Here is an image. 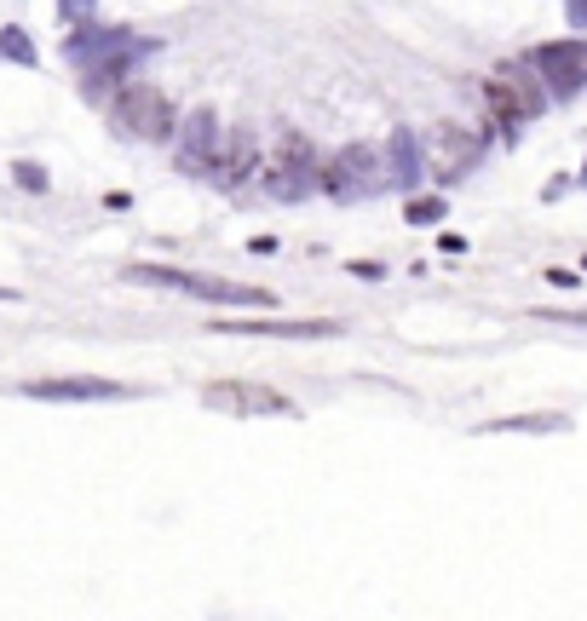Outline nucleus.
I'll list each match as a JSON object with an SVG mask.
<instances>
[{
	"mask_svg": "<svg viewBox=\"0 0 587 621\" xmlns=\"http://www.w3.org/2000/svg\"><path fill=\"white\" fill-rule=\"evenodd\" d=\"M536 69L547 75V87L576 92L587 81V41H553V46H541Z\"/></svg>",
	"mask_w": 587,
	"mask_h": 621,
	"instance_id": "4",
	"label": "nucleus"
},
{
	"mask_svg": "<svg viewBox=\"0 0 587 621\" xmlns=\"http://www.w3.org/2000/svg\"><path fill=\"white\" fill-rule=\"evenodd\" d=\"M484 98H490L495 121H530L541 110V92L530 81H518V75H495L490 87H484Z\"/></svg>",
	"mask_w": 587,
	"mask_h": 621,
	"instance_id": "5",
	"label": "nucleus"
},
{
	"mask_svg": "<svg viewBox=\"0 0 587 621\" xmlns=\"http://www.w3.org/2000/svg\"><path fill=\"white\" fill-rule=\"evenodd\" d=\"M472 156H478V144L467 138V127H438V161H444V173H461Z\"/></svg>",
	"mask_w": 587,
	"mask_h": 621,
	"instance_id": "9",
	"label": "nucleus"
},
{
	"mask_svg": "<svg viewBox=\"0 0 587 621\" xmlns=\"http://www.w3.org/2000/svg\"><path fill=\"white\" fill-rule=\"evenodd\" d=\"M127 276H139V282H167V288H185V294H202V299H231V305H271V294H259V288L213 282V276H190V271H162V265H133Z\"/></svg>",
	"mask_w": 587,
	"mask_h": 621,
	"instance_id": "3",
	"label": "nucleus"
},
{
	"mask_svg": "<svg viewBox=\"0 0 587 621\" xmlns=\"http://www.w3.org/2000/svg\"><path fill=\"white\" fill-rule=\"evenodd\" d=\"M0 58H18V64H35V46H29L24 29H0Z\"/></svg>",
	"mask_w": 587,
	"mask_h": 621,
	"instance_id": "11",
	"label": "nucleus"
},
{
	"mask_svg": "<svg viewBox=\"0 0 587 621\" xmlns=\"http://www.w3.org/2000/svg\"><path fill=\"white\" fill-rule=\"evenodd\" d=\"M225 334H282V340H300V334H334V322H213Z\"/></svg>",
	"mask_w": 587,
	"mask_h": 621,
	"instance_id": "8",
	"label": "nucleus"
},
{
	"mask_svg": "<svg viewBox=\"0 0 587 621\" xmlns=\"http://www.w3.org/2000/svg\"><path fill=\"white\" fill-rule=\"evenodd\" d=\"M202 403L219 414H300L282 391L248 386V380H213V386H202Z\"/></svg>",
	"mask_w": 587,
	"mask_h": 621,
	"instance_id": "2",
	"label": "nucleus"
},
{
	"mask_svg": "<svg viewBox=\"0 0 587 621\" xmlns=\"http://www.w3.org/2000/svg\"><path fill=\"white\" fill-rule=\"evenodd\" d=\"M213 144H219V133H213V115L196 110V115H190V127H185V167H202Z\"/></svg>",
	"mask_w": 587,
	"mask_h": 621,
	"instance_id": "10",
	"label": "nucleus"
},
{
	"mask_svg": "<svg viewBox=\"0 0 587 621\" xmlns=\"http://www.w3.org/2000/svg\"><path fill=\"white\" fill-rule=\"evenodd\" d=\"M116 127H121V133H133V138H173V104H167V92L162 87H144V81L121 87Z\"/></svg>",
	"mask_w": 587,
	"mask_h": 621,
	"instance_id": "1",
	"label": "nucleus"
},
{
	"mask_svg": "<svg viewBox=\"0 0 587 621\" xmlns=\"http://www.w3.org/2000/svg\"><path fill=\"white\" fill-rule=\"evenodd\" d=\"M375 184V156L369 150H340L329 167V190L334 196H352V190H369Z\"/></svg>",
	"mask_w": 587,
	"mask_h": 621,
	"instance_id": "7",
	"label": "nucleus"
},
{
	"mask_svg": "<svg viewBox=\"0 0 587 621\" xmlns=\"http://www.w3.org/2000/svg\"><path fill=\"white\" fill-rule=\"evenodd\" d=\"M24 391L41 397V403H104V397H127L110 380H29Z\"/></svg>",
	"mask_w": 587,
	"mask_h": 621,
	"instance_id": "6",
	"label": "nucleus"
},
{
	"mask_svg": "<svg viewBox=\"0 0 587 621\" xmlns=\"http://www.w3.org/2000/svg\"><path fill=\"white\" fill-rule=\"evenodd\" d=\"M87 6H93V0H64V18H81Z\"/></svg>",
	"mask_w": 587,
	"mask_h": 621,
	"instance_id": "13",
	"label": "nucleus"
},
{
	"mask_svg": "<svg viewBox=\"0 0 587 621\" xmlns=\"http://www.w3.org/2000/svg\"><path fill=\"white\" fill-rule=\"evenodd\" d=\"M18 184H24V190H47V173H41L35 161H18Z\"/></svg>",
	"mask_w": 587,
	"mask_h": 621,
	"instance_id": "12",
	"label": "nucleus"
}]
</instances>
